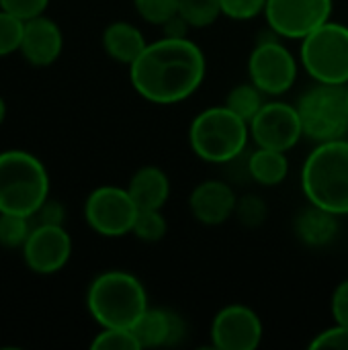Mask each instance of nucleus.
<instances>
[{
  "instance_id": "nucleus-1",
  "label": "nucleus",
  "mask_w": 348,
  "mask_h": 350,
  "mask_svg": "<svg viewBox=\"0 0 348 350\" xmlns=\"http://www.w3.org/2000/svg\"><path fill=\"white\" fill-rule=\"evenodd\" d=\"M207 74L203 49L185 39L160 37L129 66L133 90L154 105H176L193 96Z\"/></svg>"
},
{
  "instance_id": "nucleus-2",
  "label": "nucleus",
  "mask_w": 348,
  "mask_h": 350,
  "mask_svg": "<svg viewBox=\"0 0 348 350\" xmlns=\"http://www.w3.org/2000/svg\"><path fill=\"white\" fill-rule=\"evenodd\" d=\"M86 308L101 328H129L150 308L144 283L119 269L96 275L86 291Z\"/></svg>"
},
{
  "instance_id": "nucleus-3",
  "label": "nucleus",
  "mask_w": 348,
  "mask_h": 350,
  "mask_svg": "<svg viewBox=\"0 0 348 350\" xmlns=\"http://www.w3.org/2000/svg\"><path fill=\"white\" fill-rule=\"evenodd\" d=\"M302 189L308 203L348 215V139L318 144L302 166Z\"/></svg>"
},
{
  "instance_id": "nucleus-4",
  "label": "nucleus",
  "mask_w": 348,
  "mask_h": 350,
  "mask_svg": "<svg viewBox=\"0 0 348 350\" xmlns=\"http://www.w3.org/2000/svg\"><path fill=\"white\" fill-rule=\"evenodd\" d=\"M49 197V172L27 150L0 152V213L31 217Z\"/></svg>"
},
{
  "instance_id": "nucleus-5",
  "label": "nucleus",
  "mask_w": 348,
  "mask_h": 350,
  "mask_svg": "<svg viewBox=\"0 0 348 350\" xmlns=\"http://www.w3.org/2000/svg\"><path fill=\"white\" fill-rule=\"evenodd\" d=\"M250 127L226 105L203 109L189 127L193 154L209 164H230L246 152Z\"/></svg>"
},
{
  "instance_id": "nucleus-6",
  "label": "nucleus",
  "mask_w": 348,
  "mask_h": 350,
  "mask_svg": "<svg viewBox=\"0 0 348 350\" xmlns=\"http://www.w3.org/2000/svg\"><path fill=\"white\" fill-rule=\"evenodd\" d=\"M304 135L316 144L348 135V96L345 84L316 82L297 98Z\"/></svg>"
},
{
  "instance_id": "nucleus-7",
  "label": "nucleus",
  "mask_w": 348,
  "mask_h": 350,
  "mask_svg": "<svg viewBox=\"0 0 348 350\" xmlns=\"http://www.w3.org/2000/svg\"><path fill=\"white\" fill-rule=\"evenodd\" d=\"M299 64L314 78L324 84L348 82V27L336 21H326L308 37L302 39Z\"/></svg>"
},
{
  "instance_id": "nucleus-8",
  "label": "nucleus",
  "mask_w": 348,
  "mask_h": 350,
  "mask_svg": "<svg viewBox=\"0 0 348 350\" xmlns=\"http://www.w3.org/2000/svg\"><path fill=\"white\" fill-rule=\"evenodd\" d=\"M250 82L267 96L289 92L297 80V59L281 43V37L271 29V35L258 39L248 55Z\"/></svg>"
},
{
  "instance_id": "nucleus-9",
  "label": "nucleus",
  "mask_w": 348,
  "mask_h": 350,
  "mask_svg": "<svg viewBox=\"0 0 348 350\" xmlns=\"http://www.w3.org/2000/svg\"><path fill=\"white\" fill-rule=\"evenodd\" d=\"M139 207L127 187H96L84 201V219L88 228L103 238H123L131 234Z\"/></svg>"
},
{
  "instance_id": "nucleus-10",
  "label": "nucleus",
  "mask_w": 348,
  "mask_h": 350,
  "mask_svg": "<svg viewBox=\"0 0 348 350\" xmlns=\"http://www.w3.org/2000/svg\"><path fill=\"white\" fill-rule=\"evenodd\" d=\"M332 0H267L265 18L283 39H304L332 18Z\"/></svg>"
},
{
  "instance_id": "nucleus-11",
  "label": "nucleus",
  "mask_w": 348,
  "mask_h": 350,
  "mask_svg": "<svg viewBox=\"0 0 348 350\" xmlns=\"http://www.w3.org/2000/svg\"><path fill=\"white\" fill-rule=\"evenodd\" d=\"M248 127L250 137L258 148L279 152L293 150L304 137L297 107L283 100H267Z\"/></svg>"
},
{
  "instance_id": "nucleus-12",
  "label": "nucleus",
  "mask_w": 348,
  "mask_h": 350,
  "mask_svg": "<svg viewBox=\"0 0 348 350\" xmlns=\"http://www.w3.org/2000/svg\"><path fill=\"white\" fill-rule=\"evenodd\" d=\"M211 345L219 350H254L263 342V322L258 314L242 304L222 308L211 322Z\"/></svg>"
},
{
  "instance_id": "nucleus-13",
  "label": "nucleus",
  "mask_w": 348,
  "mask_h": 350,
  "mask_svg": "<svg viewBox=\"0 0 348 350\" xmlns=\"http://www.w3.org/2000/svg\"><path fill=\"white\" fill-rule=\"evenodd\" d=\"M21 252L31 273L55 275L70 262L72 236L64 226H33Z\"/></svg>"
},
{
  "instance_id": "nucleus-14",
  "label": "nucleus",
  "mask_w": 348,
  "mask_h": 350,
  "mask_svg": "<svg viewBox=\"0 0 348 350\" xmlns=\"http://www.w3.org/2000/svg\"><path fill=\"white\" fill-rule=\"evenodd\" d=\"M62 51H64V33L53 18L39 14L35 18L25 21L18 53L31 66L47 68L59 59Z\"/></svg>"
},
{
  "instance_id": "nucleus-15",
  "label": "nucleus",
  "mask_w": 348,
  "mask_h": 350,
  "mask_svg": "<svg viewBox=\"0 0 348 350\" xmlns=\"http://www.w3.org/2000/svg\"><path fill=\"white\" fill-rule=\"evenodd\" d=\"M238 197L234 189L224 180H203L199 183L189 197V209L193 217L203 226H222L236 213Z\"/></svg>"
},
{
  "instance_id": "nucleus-16",
  "label": "nucleus",
  "mask_w": 348,
  "mask_h": 350,
  "mask_svg": "<svg viewBox=\"0 0 348 350\" xmlns=\"http://www.w3.org/2000/svg\"><path fill=\"white\" fill-rule=\"evenodd\" d=\"M139 349H158V347H174L187 336L185 320L162 308H148L139 320L131 326Z\"/></svg>"
},
{
  "instance_id": "nucleus-17",
  "label": "nucleus",
  "mask_w": 348,
  "mask_h": 350,
  "mask_svg": "<svg viewBox=\"0 0 348 350\" xmlns=\"http://www.w3.org/2000/svg\"><path fill=\"white\" fill-rule=\"evenodd\" d=\"M127 191L139 209H164L170 199V178L158 166H142L129 178Z\"/></svg>"
},
{
  "instance_id": "nucleus-18",
  "label": "nucleus",
  "mask_w": 348,
  "mask_h": 350,
  "mask_svg": "<svg viewBox=\"0 0 348 350\" xmlns=\"http://www.w3.org/2000/svg\"><path fill=\"white\" fill-rule=\"evenodd\" d=\"M293 228L302 244L310 248H324L338 234V215L310 203L306 209L297 213Z\"/></svg>"
},
{
  "instance_id": "nucleus-19",
  "label": "nucleus",
  "mask_w": 348,
  "mask_h": 350,
  "mask_svg": "<svg viewBox=\"0 0 348 350\" xmlns=\"http://www.w3.org/2000/svg\"><path fill=\"white\" fill-rule=\"evenodd\" d=\"M103 49L105 53L125 66H131L139 53L146 49L148 41L139 27L127 21H115L103 31Z\"/></svg>"
},
{
  "instance_id": "nucleus-20",
  "label": "nucleus",
  "mask_w": 348,
  "mask_h": 350,
  "mask_svg": "<svg viewBox=\"0 0 348 350\" xmlns=\"http://www.w3.org/2000/svg\"><path fill=\"white\" fill-rule=\"evenodd\" d=\"M287 152L258 148L248 156V178L263 187H277L289 174V160Z\"/></svg>"
},
{
  "instance_id": "nucleus-21",
  "label": "nucleus",
  "mask_w": 348,
  "mask_h": 350,
  "mask_svg": "<svg viewBox=\"0 0 348 350\" xmlns=\"http://www.w3.org/2000/svg\"><path fill=\"white\" fill-rule=\"evenodd\" d=\"M265 96H267V94H265L260 88H256L252 82H244V84L234 86V88L228 92L224 105H226L230 111H234L240 119H244V121L250 125V121L256 117V113H258V111L263 109V105L267 103Z\"/></svg>"
},
{
  "instance_id": "nucleus-22",
  "label": "nucleus",
  "mask_w": 348,
  "mask_h": 350,
  "mask_svg": "<svg viewBox=\"0 0 348 350\" xmlns=\"http://www.w3.org/2000/svg\"><path fill=\"white\" fill-rule=\"evenodd\" d=\"M178 14L191 29H205L222 16V4L219 0H178Z\"/></svg>"
},
{
  "instance_id": "nucleus-23",
  "label": "nucleus",
  "mask_w": 348,
  "mask_h": 350,
  "mask_svg": "<svg viewBox=\"0 0 348 350\" xmlns=\"http://www.w3.org/2000/svg\"><path fill=\"white\" fill-rule=\"evenodd\" d=\"M33 230L31 217L16 213H0V248L21 250Z\"/></svg>"
},
{
  "instance_id": "nucleus-24",
  "label": "nucleus",
  "mask_w": 348,
  "mask_h": 350,
  "mask_svg": "<svg viewBox=\"0 0 348 350\" xmlns=\"http://www.w3.org/2000/svg\"><path fill=\"white\" fill-rule=\"evenodd\" d=\"M168 232V221L162 213V209H139L131 234L146 244L160 242Z\"/></svg>"
},
{
  "instance_id": "nucleus-25",
  "label": "nucleus",
  "mask_w": 348,
  "mask_h": 350,
  "mask_svg": "<svg viewBox=\"0 0 348 350\" xmlns=\"http://www.w3.org/2000/svg\"><path fill=\"white\" fill-rule=\"evenodd\" d=\"M25 21L0 8V57L16 53L21 49Z\"/></svg>"
},
{
  "instance_id": "nucleus-26",
  "label": "nucleus",
  "mask_w": 348,
  "mask_h": 350,
  "mask_svg": "<svg viewBox=\"0 0 348 350\" xmlns=\"http://www.w3.org/2000/svg\"><path fill=\"white\" fill-rule=\"evenodd\" d=\"M94 350H142L129 328H101L90 342Z\"/></svg>"
},
{
  "instance_id": "nucleus-27",
  "label": "nucleus",
  "mask_w": 348,
  "mask_h": 350,
  "mask_svg": "<svg viewBox=\"0 0 348 350\" xmlns=\"http://www.w3.org/2000/svg\"><path fill=\"white\" fill-rule=\"evenodd\" d=\"M133 6L146 23L158 27L178 12V0H133Z\"/></svg>"
},
{
  "instance_id": "nucleus-28",
  "label": "nucleus",
  "mask_w": 348,
  "mask_h": 350,
  "mask_svg": "<svg viewBox=\"0 0 348 350\" xmlns=\"http://www.w3.org/2000/svg\"><path fill=\"white\" fill-rule=\"evenodd\" d=\"M222 14L232 21H250L265 14L267 0H219Z\"/></svg>"
},
{
  "instance_id": "nucleus-29",
  "label": "nucleus",
  "mask_w": 348,
  "mask_h": 350,
  "mask_svg": "<svg viewBox=\"0 0 348 350\" xmlns=\"http://www.w3.org/2000/svg\"><path fill=\"white\" fill-rule=\"evenodd\" d=\"M234 215H238V219L244 226L256 228L267 217V205L256 195H246V197L238 199V205H236V213Z\"/></svg>"
},
{
  "instance_id": "nucleus-30",
  "label": "nucleus",
  "mask_w": 348,
  "mask_h": 350,
  "mask_svg": "<svg viewBox=\"0 0 348 350\" xmlns=\"http://www.w3.org/2000/svg\"><path fill=\"white\" fill-rule=\"evenodd\" d=\"M310 349L348 350V326L334 322V326L316 334V338L310 342Z\"/></svg>"
},
{
  "instance_id": "nucleus-31",
  "label": "nucleus",
  "mask_w": 348,
  "mask_h": 350,
  "mask_svg": "<svg viewBox=\"0 0 348 350\" xmlns=\"http://www.w3.org/2000/svg\"><path fill=\"white\" fill-rule=\"evenodd\" d=\"M66 221V207L64 203L47 197L41 207L31 215V224L33 226H64Z\"/></svg>"
},
{
  "instance_id": "nucleus-32",
  "label": "nucleus",
  "mask_w": 348,
  "mask_h": 350,
  "mask_svg": "<svg viewBox=\"0 0 348 350\" xmlns=\"http://www.w3.org/2000/svg\"><path fill=\"white\" fill-rule=\"evenodd\" d=\"M47 6H49V0H0V8L8 10L10 14L23 21L45 14Z\"/></svg>"
},
{
  "instance_id": "nucleus-33",
  "label": "nucleus",
  "mask_w": 348,
  "mask_h": 350,
  "mask_svg": "<svg viewBox=\"0 0 348 350\" xmlns=\"http://www.w3.org/2000/svg\"><path fill=\"white\" fill-rule=\"evenodd\" d=\"M330 314L334 322L348 326V279L340 281L330 297Z\"/></svg>"
},
{
  "instance_id": "nucleus-34",
  "label": "nucleus",
  "mask_w": 348,
  "mask_h": 350,
  "mask_svg": "<svg viewBox=\"0 0 348 350\" xmlns=\"http://www.w3.org/2000/svg\"><path fill=\"white\" fill-rule=\"evenodd\" d=\"M189 31L191 25L178 12L162 25V37H170V39H185L189 37Z\"/></svg>"
},
{
  "instance_id": "nucleus-35",
  "label": "nucleus",
  "mask_w": 348,
  "mask_h": 350,
  "mask_svg": "<svg viewBox=\"0 0 348 350\" xmlns=\"http://www.w3.org/2000/svg\"><path fill=\"white\" fill-rule=\"evenodd\" d=\"M4 119H6V103H4V98L0 96V125L4 123Z\"/></svg>"
},
{
  "instance_id": "nucleus-36",
  "label": "nucleus",
  "mask_w": 348,
  "mask_h": 350,
  "mask_svg": "<svg viewBox=\"0 0 348 350\" xmlns=\"http://www.w3.org/2000/svg\"><path fill=\"white\" fill-rule=\"evenodd\" d=\"M345 86H347V96H348V82H347V84H345Z\"/></svg>"
}]
</instances>
